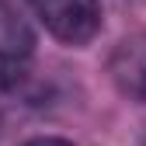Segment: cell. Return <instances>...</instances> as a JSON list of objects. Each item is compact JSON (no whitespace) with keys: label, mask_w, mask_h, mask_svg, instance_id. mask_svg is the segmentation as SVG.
I'll list each match as a JSON object with an SVG mask.
<instances>
[{"label":"cell","mask_w":146,"mask_h":146,"mask_svg":"<svg viewBox=\"0 0 146 146\" xmlns=\"http://www.w3.org/2000/svg\"><path fill=\"white\" fill-rule=\"evenodd\" d=\"M21 146H73L70 139H59V136H38V139H28Z\"/></svg>","instance_id":"cell-4"},{"label":"cell","mask_w":146,"mask_h":146,"mask_svg":"<svg viewBox=\"0 0 146 146\" xmlns=\"http://www.w3.org/2000/svg\"><path fill=\"white\" fill-rule=\"evenodd\" d=\"M28 70L17 56H7V52H0V108H11L25 98L28 90Z\"/></svg>","instance_id":"cell-3"},{"label":"cell","mask_w":146,"mask_h":146,"mask_svg":"<svg viewBox=\"0 0 146 146\" xmlns=\"http://www.w3.org/2000/svg\"><path fill=\"white\" fill-rule=\"evenodd\" d=\"M111 84L132 101H146V31H132L108 56Z\"/></svg>","instance_id":"cell-2"},{"label":"cell","mask_w":146,"mask_h":146,"mask_svg":"<svg viewBox=\"0 0 146 146\" xmlns=\"http://www.w3.org/2000/svg\"><path fill=\"white\" fill-rule=\"evenodd\" d=\"M28 4L35 17L45 25V31L66 45H87L101 31L98 0H28Z\"/></svg>","instance_id":"cell-1"},{"label":"cell","mask_w":146,"mask_h":146,"mask_svg":"<svg viewBox=\"0 0 146 146\" xmlns=\"http://www.w3.org/2000/svg\"><path fill=\"white\" fill-rule=\"evenodd\" d=\"M143 146H146V136H143Z\"/></svg>","instance_id":"cell-5"}]
</instances>
